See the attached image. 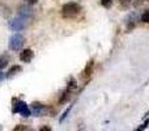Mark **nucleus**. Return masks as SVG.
I'll return each instance as SVG.
<instances>
[{
    "instance_id": "nucleus-13",
    "label": "nucleus",
    "mask_w": 149,
    "mask_h": 131,
    "mask_svg": "<svg viewBox=\"0 0 149 131\" xmlns=\"http://www.w3.org/2000/svg\"><path fill=\"white\" fill-rule=\"evenodd\" d=\"M113 4V0H101V5L105 8H110Z\"/></svg>"
},
{
    "instance_id": "nucleus-8",
    "label": "nucleus",
    "mask_w": 149,
    "mask_h": 131,
    "mask_svg": "<svg viewBox=\"0 0 149 131\" xmlns=\"http://www.w3.org/2000/svg\"><path fill=\"white\" fill-rule=\"evenodd\" d=\"M93 64H94V62L93 60H90V62H88L86 67H85L84 72H82V76L84 77H89L90 75H92V71H93Z\"/></svg>"
},
{
    "instance_id": "nucleus-2",
    "label": "nucleus",
    "mask_w": 149,
    "mask_h": 131,
    "mask_svg": "<svg viewBox=\"0 0 149 131\" xmlns=\"http://www.w3.org/2000/svg\"><path fill=\"white\" fill-rule=\"evenodd\" d=\"M25 45V38L21 34H13L9 38V49L12 51H18V50L22 49V46Z\"/></svg>"
},
{
    "instance_id": "nucleus-12",
    "label": "nucleus",
    "mask_w": 149,
    "mask_h": 131,
    "mask_svg": "<svg viewBox=\"0 0 149 131\" xmlns=\"http://www.w3.org/2000/svg\"><path fill=\"white\" fill-rule=\"evenodd\" d=\"M18 71H21V67L20 66H15V67H12V68L8 71V76H12L15 72H18Z\"/></svg>"
},
{
    "instance_id": "nucleus-4",
    "label": "nucleus",
    "mask_w": 149,
    "mask_h": 131,
    "mask_svg": "<svg viewBox=\"0 0 149 131\" xmlns=\"http://www.w3.org/2000/svg\"><path fill=\"white\" fill-rule=\"evenodd\" d=\"M13 113H18L22 117H25V118L31 116V110L29 109L28 104H25L24 101H17V102L13 105Z\"/></svg>"
},
{
    "instance_id": "nucleus-5",
    "label": "nucleus",
    "mask_w": 149,
    "mask_h": 131,
    "mask_svg": "<svg viewBox=\"0 0 149 131\" xmlns=\"http://www.w3.org/2000/svg\"><path fill=\"white\" fill-rule=\"evenodd\" d=\"M17 15L20 16V17L25 18V20H29V18L33 17V8L29 7L28 4H26V5H21V7L18 8Z\"/></svg>"
},
{
    "instance_id": "nucleus-18",
    "label": "nucleus",
    "mask_w": 149,
    "mask_h": 131,
    "mask_svg": "<svg viewBox=\"0 0 149 131\" xmlns=\"http://www.w3.org/2000/svg\"><path fill=\"white\" fill-rule=\"evenodd\" d=\"M3 79H4V74H3V72L1 71H0V81H1V80Z\"/></svg>"
},
{
    "instance_id": "nucleus-11",
    "label": "nucleus",
    "mask_w": 149,
    "mask_h": 131,
    "mask_svg": "<svg viewBox=\"0 0 149 131\" xmlns=\"http://www.w3.org/2000/svg\"><path fill=\"white\" fill-rule=\"evenodd\" d=\"M141 21L145 24H149V9L145 11V12L141 15Z\"/></svg>"
},
{
    "instance_id": "nucleus-3",
    "label": "nucleus",
    "mask_w": 149,
    "mask_h": 131,
    "mask_svg": "<svg viewBox=\"0 0 149 131\" xmlns=\"http://www.w3.org/2000/svg\"><path fill=\"white\" fill-rule=\"evenodd\" d=\"M26 22H28V20L20 17V16H17V17L12 18L8 25H9V29L12 32H20V30H22V29L26 28Z\"/></svg>"
},
{
    "instance_id": "nucleus-10",
    "label": "nucleus",
    "mask_w": 149,
    "mask_h": 131,
    "mask_svg": "<svg viewBox=\"0 0 149 131\" xmlns=\"http://www.w3.org/2000/svg\"><path fill=\"white\" fill-rule=\"evenodd\" d=\"M132 3H134L132 0H119V4H120L122 8H128Z\"/></svg>"
},
{
    "instance_id": "nucleus-17",
    "label": "nucleus",
    "mask_w": 149,
    "mask_h": 131,
    "mask_svg": "<svg viewBox=\"0 0 149 131\" xmlns=\"http://www.w3.org/2000/svg\"><path fill=\"white\" fill-rule=\"evenodd\" d=\"M141 3H144V0H136V1H135V5H140Z\"/></svg>"
},
{
    "instance_id": "nucleus-14",
    "label": "nucleus",
    "mask_w": 149,
    "mask_h": 131,
    "mask_svg": "<svg viewBox=\"0 0 149 131\" xmlns=\"http://www.w3.org/2000/svg\"><path fill=\"white\" fill-rule=\"evenodd\" d=\"M148 125H149V119H147V121L144 122V125H141V126H140L137 130H144V129H147V126H148Z\"/></svg>"
},
{
    "instance_id": "nucleus-1",
    "label": "nucleus",
    "mask_w": 149,
    "mask_h": 131,
    "mask_svg": "<svg viewBox=\"0 0 149 131\" xmlns=\"http://www.w3.org/2000/svg\"><path fill=\"white\" fill-rule=\"evenodd\" d=\"M80 11H81L80 4L71 1V3H67V4L63 5L62 15H63V17L64 18H73V17H76V16L79 15Z\"/></svg>"
},
{
    "instance_id": "nucleus-6",
    "label": "nucleus",
    "mask_w": 149,
    "mask_h": 131,
    "mask_svg": "<svg viewBox=\"0 0 149 131\" xmlns=\"http://www.w3.org/2000/svg\"><path fill=\"white\" fill-rule=\"evenodd\" d=\"M33 57H34L33 50L26 49V50H24V51L20 54V60H21V62H24V63H29L31 59H33Z\"/></svg>"
},
{
    "instance_id": "nucleus-15",
    "label": "nucleus",
    "mask_w": 149,
    "mask_h": 131,
    "mask_svg": "<svg viewBox=\"0 0 149 131\" xmlns=\"http://www.w3.org/2000/svg\"><path fill=\"white\" fill-rule=\"evenodd\" d=\"M20 130H28V127H25L24 125H20V126L15 127V131H20Z\"/></svg>"
},
{
    "instance_id": "nucleus-9",
    "label": "nucleus",
    "mask_w": 149,
    "mask_h": 131,
    "mask_svg": "<svg viewBox=\"0 0 149 131\" xmlns=\"http://www.w3.org/2000/svg\"><path fill=\"white\" fill-rule=\"evenodd\" d=\"M8 62H9V55L3 54L1 57H0V69L5 68V67L8 66Z\"/></svg>"
},
{
    "instance_id": "nucleus-16",
    "label": "nucleus",
    "mask_w": 149,
    "mask_h": 131,
    "mask_svg": "<svg viewBox=\"0 0 149 131\" xmlns=\"http://www.w3.org/2000/svg\"><path fill=\"white\" fill-rule=\"evenodd\" d=\"M25 1H28V4H36L38 3V0H25Z\"/></svg>"
},
{
    "instance_id": "nucleus-7",
    "label": "nucleus",
    "mask_w": 149,
    "mask_h": 131,
    "mask_svg": "<svg viewBox=\"0 0 149 131\" xmlns=\"http://www.w3.org/2000/svg\"><path fill=\"white\" fill-rule=\"evenodd\" d=\"M31 109H33V114L34 116H43L45 113H46V106L42 105V104H37L34 102L33 105H31Z\"/></svg>"
}]
</instances>
